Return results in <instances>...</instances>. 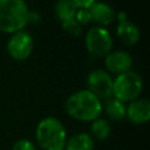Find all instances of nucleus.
I'll list each match as a JSON object with an SVG mask.
<instances>
[{"instance_id": "nucleus-7", "label": "nucleus", "mask_w": 150, "mask_h": 150, "mask_svg": "<svg viewBox=\"0 0 150 150\" xmlns=\"http://www.w3.org/2000/svg\"><path fill=\"white\" fill-rule=\"evenodd\" d=\"M33 48V38L26 30H20L12 34V36L7 41V53L12 59L16 61L27 60L30 56Z\"/></svg>"}, {"instance_id": "nucleus-18", "label": "nucleus", "mask_w": 150, "mask_h": 150, "mask_svg": "<svg viewBox=\"0 0 150 150\" xmlns=\"http://www.w3.org/2000/svg\"><path fill=\"white\" fill-rule=\"evenodd\" d=\"M13 150H36V148L29 139L21 138V139H18L14 143Z\"/></svg>"}, {"instance_id": "nucleus-19", "label": "nucleus", "mask_w": 150, "mask_h": 150, "mask_svg": "<svg viewBox=\"0 0 150 150\" xmlns=\"http://www.w3.org/2000/svg\"><path fill=\"white\" fill-rule=\"evenodd\" d=\"M71 1L77 7V9H88L97 0H71Z\"/></svg>"}, {"instance_id": "nucleus-10", "label": "nucleus", "mask_w": 150, "mask_h": 150, "mask_svg": "<svg viewBox=\"0 0 150 150\" xmlns=\"http://www.w3.org/2000/svg\"><path fill=\"white\" fill-rule=\"evenodd\" d=\"M88 11L91 15V21H95L101 27L108 26L115 20V9L107 2L96 1L88 8Z\"/></svg>"}, {"instance_id": "nucleus-8", "label": "nucleus", "mask_w": 150, "mask_h": 150, "mask_svg": "<svg viewBox=\"0 0 150 150\" xmlns=\"http://www.w3.org/2000/svg\"><path fill=\"white\" fill-rule=\"evenodd\" d=\"M104 64L110 73L118 75L131 70L132 57L125 50H114L104 56Z\"/></svg>"}, {"instance_id": "nucleus-2", "label": "nucleus", "mask_w": 150, "mask_h": 150, "mask_svg": "<svg viewBox=\"0 0 150 150\" xmlns=\"http://www.w3.org/2000/svg\"><path fill=\"white\" fill-rule=\"evenodd\" d=\"M35 138L43 150H62L67 142V131L60 120L48 116L38 123Z\"/></svg>"}, {"instance_id": "nucleus-20", "label": "nucleus", "mask_w": 150, "mask_h": 150, "mask_svg": "<svg viewBox=\"0 0 150 150\" xmlns=\"http://www.w3.org/2000/svg\"><path fill=\"white\" fill-rule=\"evenodd\" d=\"M41 16L38 12L35 11H28V15H27V23H38L40 21Z\"/></svg>"}, {"instance_id": "nucleus-6", "label": "nucleus", "mask_w": 150, "mask_h": 150, "mask_svg": "<svg viewBox=\"0 0 150 150\" xmlns=\"http://www.w3.org/2000/svg\"><path fill=\"white\" fill-rule=\"evenodd\" d=\"M112 77L103 69H94L87 76L88 90L100 101L109 100L112 96Z\"/></svg>"}, {"instance_id": "nucleus-12", "label": "nucleus", "mask_w": 150, "mask_h": 150, "mask_svg": "<svg viewBox=\"0 0 150 150\" xmlns=\"http://www.w3.org/2000/svg\"><path fill=\"white\" fill-rule=\"evenodd\" d=\"M95 143L89 134L80 132L67 138L64 150H94Z\"/></svg>"}, {"instance_id": "nucleus-13", "label": "nucleus", "mask_w": 150, "mask_h": 150, "mask_svg": "<svg viewBox=\"0 0 150 150\" xmlns=\"http://www.w3.org/2000/svg\"><path fill=\"white\" fill-rule=\"evenodd\" d=\"M76 12L77 7L71 0H57L54 5V13L61 22L74 19Z\"/></svg>"}, {"instance_id": "nucleus-21", "label": "nucleus", "mask_w": 150, "mask_h": 150, "mask_svg": "<svg viewBox=\"0 0 150 150\" xmlns=\"http://www.w3.org/2000/svg\"><path fill=\"white\" fill-rule=\"evenodd\" d=\"M115 19H117L118 22H123V21H127L128 20V15H127L125 12H118V13H116Z\"/></svg>"}, {"instance_id": "nucleus-3", "label": "nucleus", "mask_w": 150, "mask_h": 150, "mask_svg": "<svg viewBox=\"0 0 150 150\" xmlns=\"http://www.w3.org/2000/svg\"><path fill=\"white\" fill-rule=\"evenodd\" d=\"M28 11L25 0H0V32L14 34L23 30Z\"/></svg>"}, {"instance_id": "nucleus-16", "label": "nucleus", "mask_w": 150, "mask_h": 150, "mask_svg": "<svg viewBox=\"0 0 150 150\" xmlns=\"http://www.w3.org/2000/svg\"><path fill=\"white\" fill-rule=\"evenodd\" d=\"M61 26H62V29L69 34L70 36H80L81 33H82V26L75 20V19H71V20H68V21H63L61 22Z\"/></svg>"}, {"instance_id": "nucleus-11", "label": "nucleus", "mask_w": 150, "mask_h": 150, "mask_svg": "<svg viewBox=\"0 0 150 150\" xmlns=\"http://www.w3.org/2000/svg\"><path fill=\"white\" fill-rule=\"evenodd\" d=\"M116 35L123 45L132 46L139 40V29L134 22L127 20L118 23L116 28Z\"/></svg>"}, {"instance_id": "nucleus-22", "label": "nucleus", "mask_w": 150, "mask_h": 150, "mask_svg": "<svg viewBox=\"0 0 150 150\" xmlns=\"http://www.w3.org/2000/svg\"><path fill=\"white\" fill-rule=\"evenodd\" d=\"M62 150H64V149H62Z\"/></svg>"}, {"instance_id": "nucleus-15", "label": "nucleus", "mask_w": 150, "mask_h": 150, "mask_svg": "<svg viewBox=\"0 0 150 150\" xmlns=\"http://www.w3.org/2000/svg\"><path fill=\"white\" fill-rule=\"evenodd\" d=\"M111 134L110 123L104 118H96L90 125V136L96 141H105Z\"/></svg>"}, {"instance_id": "nucleus-14", "label": "nucleus", "mask_w": 150, "mask_h": 150, "mask_svg": "<svg viewBox=\"0 0 150 150\" xmlns=\"http://www.w3.org/2000/svg\"><path fill=\"white\" fill-rule=\"evenodd\" d=\"M125 108L127 107L123 102L114 97H110L109 100H107L104 105L105 114L111 121H115V122H121L125 118Z\"/></svg>"}, {"instance_id": "nucleus-4", "label": "nucleus", "mask_w": 150, "mask_h": 150, "mask_svg": "<svg viewBox=\"0 0 150 150\" xmlns=\"http://www.w3.org/2000/svg\"><path fill=\"white\" fill-rule=\"evenodd\" d=\"M142 89L143 80L141 75L132 70L118 74L112 80V96L123 103H130L138 98Z\"/></svg>"}, {"instance_id": "nucleus-5", "label": "nucleus", "mask_w": 150, "mask_h": 150, "mask_svg": "<svg viewBox=\"0 0 150 150\" xmlns=\"http://www.w3.org/2000/svg\"><path fill=\"white\" fill-rule=\"evenodd\" d=\"M84 43L90 55L95 57H103L111 52L112 38L107 28L95 26L87 32Z\"/></svg>"}, {"instance_id": "nucleus-17", "label": "nucleus", "mask_w": 150, "mask_h": 150, "mask_svg": "<svg viewBox=\"0 0 150 150\" xmlns=\"http://www.w3.org/2000/svg\"><path fill=\"white\" fill-rule=\"evenodd\" d=\"M74 19L82 26V25H87L91 21V15L88 9H77Z\"/></svg>"}, {"instance_id": "nucleus-9", "label": "nucleus", "mask_w": 150, "mask_h": 150, "mask_svg": "<svg viewBox=\"0 0 150 150\" xmlns=\"http://www.w3.org/2000/svg\"><path fill=\"white\" fill-rule=\"evenodd\" d=\"M125 117L132 124H144L150 120V102L146 98H136L125 108Z\"/></svg>"}, {"instance_id": "nucleus-1", "label": "nucleus", "mask_w": 150, "mask_h": 150, "mask_svg": "<svg viewBox=\"0 0 150 150\" xmlns=\"http://www.w3.org/2000/svg\"><path fill=\"white\" fill-rule=\"evenodd\" d=\"M64 108L71 118L81 122H93L100 117L103 110L102 102L88 89L70 94L66 100Z\"/></svg>"}]
</instances>
